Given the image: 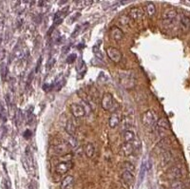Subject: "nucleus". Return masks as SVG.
I'll use <instances>...</instances> for the list:
<instances>
[{"label": "nucleus", "mask_w": 190, "mask_h": 189, "mask_svg": "<svg viewBox=\"0 0 190 189\" xmlns=\"http://www.w3.org/2000/svg\"><path fill=\"white\" fill-rule=\"evenodd\" d=\"M101 105H102V107L103 109L107 110V111H110V112H115L118 110L119 108V105L118 103L115 101L114 97L112 96L111 93H105L103 95V98H102V101H101Z\"/></svg>", "instance_id": "obj_1"}, {"label": "nucleus", "mask_w": 190, "mask_h": 189, "mask_svg": "<svg viewBox=\"0 0 190 189\" xmlns=\"http://www.w3.org/2000/svg\"><path fill=\"white\" fill-rule=\"evenodd\" d=\"M24 138L25 139H30L31 137V132L30 131V130H26L25 132H24Z\"/></svg>", "instance_id": "obj_34"}, {"label": "nucleus", "mask_w": 190, "mask_h": 189, "mask_svg": "<svg viewBox=\"0 0 190 189\" xmlns=\"http://www.w3.org/2000/svg\"><path fill=\"white\" fill-rule=\"evenodd\" d=\"M132 125V119L130 118H125L123 120V129L124 130H128V128Z\"/></svg>", "instance_id": "obj_28"}, {"label": "nucleus", "mask_w": 190, "mask_h": 189, "mask_svg": "<svg viewBox=\"0 0 190 189\" xmlns=\"http://www.w3.org/2000/svg\"><path fill=\"white\" fill-rule=\"evenodd\" d=\"M166 177L167 179H169L170 181H178L183 177V169L182 167L176 165V166H172L170 167L167 172H166Z\"/></svg>", "instance_id": "obj_5"}, {"label": "nucleus", "mask_w": 190, "mask_h": 189, "mask_svg": "<svg viewBox=\"0 0 190 189\" xmlns=\"http://www.w3.org/2000/svg\"><path fill=\"white\" fill-rule=\"evenodd\" d=\"M145 10H146V12H147L149 17H152L156 13V7H155V5L152 2L147 3V5L145 7Z\"/></svg>", "instance_id": "obj_25"}, {"label": "nucleus", "mask_w": 190, "mask_h": 189, "mask_svg": "<svg viewBox=\"0 0 190 189\" xmlns=\"http://www.w3.org/2000/svg\"><path fill=\"white\" fill-rule=\"evenodd\" d=\"M120 152L122 155H124L126 157L130 156L133 154V152H134V145L131 143H125L120 147Z\"/></svg>", "instance_id": "obj_13"}, {"label": "nucleus", "mask_w": 190, "mask_h": 189, "mask_svg": "<svg viewBox=\"0 0 190 189\" xmlns=\"http://www.w3.org/2000/svg\"><path fill=\"white\" fill-rule=\"evenodd\" d=\"M145 171H146V163H145V161H144V162L142 163V165H141V171H140V178H139L140 182L142 181V179H144Z\"/></svg>", "instance_id": "obj_29"}, {"label": "nucleus", "mask_w": 190, "mask_h": 189, "mask_svg": "<svg viewBox=\"0 0 190 189\" xmlns=\"http://www.w3.org/2000/svg\"><path fill=\"white\" fill-rule=\"evenodd\" d=\"M121 179L127 185H131L133 182H134V175L129 171H124L121 175Z\"/></svg>", "instance_id": "obj_17"}, {"label": "nucleus", "mask_w": 190, "mask_h": 189, "mask_svg": "<svg viewBox=\"0 0 190 189\" xmlns=\"http://www.w3.org/2000/svg\"><path fill=\"white\" fill-rule=\"evenodd\" d=\"M110 36H111V38H112L113 40H115V41L119 42V41L123 40L125 34H124L123 31H122L119 27L113 26V27L110 28Z\"/></svg>", "instance_id": "obj_11"}, {"label": "nucleus", "mask_w": 190, "mask_h": 189, "mask_svg": "<svg viewBox=\"0 0 190 189\" xmlns=\"http://www.w3.org/2000/svg\"><path fill=\"white\" fill-rule=\"evenodd\" d=\"M76 57H77V55H76L75 53H72V54H70V55H69V56H68V57H67V60H66V62H67L68 64H72V63L75 61Z\"/></svg>", "instance_id": "obj_31"}, {"label": "nucleus", "mask_w": 190, "mask_h": 189, "mask_svg": "<svg viewBox=\"0 0 190 189\" xmlns=\"http://www.w3.org/2000/svg\"><path fill=\"white\" fill-rule=\"evenodd\" d=\"M55 63V60H54V58H51V59H50V61H49V63H48V65H47V68L48 69H50L52 66H53V64Z\"/></svg>", "instance_id": "obj_36"}, {"label": "nucleus", "mask_w": 190, "mask_h": 189, "mask_svg": "<svg viewBox=\"0 0 190 189\" xmlns=\"http://www.w3.org/2000/svg\"><path fill=\"white\" fill-rule=\"evenodd\" d=\"M71 149L69 143L67 141H60L56 143L52 146V153L56 155H64L69 153V151Z\"/></svg>", "instance_id": "obj_4"}, {"label": "nucleus", "mask_w": 190, "mask_h": 189, "mask_svg": "<svg viewBox=\"0 0 190 189\" xmlns=\"http://www.w3.org/2000/svg\"><path fill=\"white\" fill-rule=\"evenodd\" d=\"M157 128L164 129V130L169 129V124H168L167 120H166L165 118H161V119H159L158 122H157Z\"/></svg>", "instance_id": "obj_23"}, {"label": "nucleus", "mask_w": 190, "mask_h": 189, "mask_svg": "<svg viewBox=\"0 0 190 189\" xmlns=\"http://www.w3.org/2000/svg\"><path fill=\"white\" fill-rule=\"evenodd\" d=\"M119 74H120L119 75L120 83L125 88L130 89L132 87H134L135 86L134 73L130 70H125V71H121Z\"/></svg>", "instance_id": "obj_2"}, {"label": "nucleus", "mask_w": 190, "mask_h": 189, "mask_svg": "<svg viewBox=\"0 0 190 189\" xmlns=\"http://www.w3.org/2000/svg\"><path fill=\"white\" fill-rule=\"evenodd\" d=\"M107 54L108 58L115 63H118L122 60V52L114 47H108L107 49Z\"/></svg>", "instance_id": "obj_7"}, {"label": "nucleus", "mask_w": 190, "mask_h": 189, "mask_svg": "<svg viewBox=\"0 0 190 189\" xmlns=\"http://www.w3.org/2000/svg\"><path fill=\"white\" fill-rule=\"evenodd\" d=\"M121 122H122V115H121V113L117 110L115 112H113L110 115L109 120H108V125L111 128H115L120 125Z\"/></svg>", "instance_id": "obj_10"}, {"label": "nucleus", "mask_w": 190, "mask_h": 189, "mask_svg": "<svg viewBox=\"0 0 190 189\" xmlns=\"http://www.w3.org/2000/svg\"><path fill=\"white\" fill-rule=\"evenodd\" d=\"M72 166H73L72 162H61L55 166V171L58 175H63L68 173L72 168Z\"/></svg>", "instance_id": "obj_8"}, {"label": "nucleus", "mask_w": 190, "mask_h": 189, "mask_svg": "<svg viewBox=\"0 0 190 189\" xmlns=\"http://www.w3.org/2000/svg\"><path fill=\"white\" fill-rule=\"evenodd\" d=\"M123 167H124V169H125V171H129V172H131V173L134 172V170H135L134 165H133V164H132L131 163H129V162H125V163H123Z\"/></svg>", "instance_id": "obj_27"}, {"label": "nucleus", "mask_w": 190, "mask_h": 189, "mask_svg": "<svg viewBox=\"0 0 190 189\" xmlns=\"http://www.w3.org/2000/svg\"><path fill=\"white\" fill-rule=\"evenodd\" d=\"M34 122H35V117H34V115H33V114H30L29 117H28V124H29V125H31V124H33Z\"/></svg>", "instance_id": "obj_33"}, {"label": "nucleus", "mask_w": 190, "mask_h": 189, "mask_svg": "<svg viewBox=\"0 0 190 189\" xmlns=\"http://www.w3.org/2000/svg\"><path fill=\"white\" fill-rule=\"evenodd\" d=\"M158 120V116L153 109L146 110L142 117V122L146 127H153L155 125H157Z\"/></svg>", "instance_id": "obj_3"}, {"label": "nucleus", "mask_w": 190, "mask_h": 189, "mask_svg": "<svg viewBox=\"0 0 190 189\" xmlns=\"http://www.w3.org/2000/svg\"><path fill=\"white\" fill-rule=\"evenodd\" d=\"M177 12L173 9H170V10H167L164 12L163 14V22L164 24L167 25V26H170L174 23V21L176 20L177 18Z\"/></svg>", "instance_id": "obj_6"}, {"label": "nucleus", "mask_w": 190, "mask_h": 189, "mask_svg": "<svg viewBox=\"0 0 190 189\" xmlns=\"http://www.w3.org/2000/svg\"><path fill=\"white\" fill-rule=\"evenodd\" d=\"M68 143H69V146L71 147V148H75L76 146L78 145V142L76 141V139H74V137H70V140L69 141H67Z\"/></svg>", "instance_id": "obj_32"}, {"label": "nucleus", "mask_w": 190, "mask_h": 189, "mask_svg": "<svg viewBox=\"0 0 190 189\" xmlns=\"http://www.w3.org/2000/svg\"><path fill=\"white\" fill-rule=\"evenodd\" d=\"M172 159H173V154H172V152H171V151H169V150L164 151V152L163 153V155H162V160H161L162 165H163V166L167 165L171 161H172Z\"/></svg>", "instance_id": "obj_18"}, {"label": "nucleus", "mask_w": 190, "mask_h": 189, "mask_svg": "<svg viewBox=\"0 0 190 189\" xmlns=\"http://www.w3.org/2000/svg\"><path fill=\"white\" fill-rule=\"evenodd\" d=\"M74 178L70 175L65 177L61 182V189H71L74 184Z\"/></svg>", "instance_id": "obj_16"}, {"label": "nucleus", "mask_w": 190, "mask_h": 189, "mask_svg": "<svg viewBox=\"0 0 190 189\" xmlns=\"http://www.w3.org/2000/svg\"><path fill=\"white\" fill-rule=\"evenodd\" d=\"M65 129H66V132L70 137H74V135L76 133V125H75L74 121L69 119L66 124Z\"/></svg>", "instance_id": "obj_15"}, {"label": "nucleus", "mask_w": 190, "mask_h": 189, "mask_svg": "<svg viewBox=\"0 0 190 189\" xmlns=\"http://www.w3.org/2000/svg\"><path fill=\"white\" fill-rule=\"evenodd\" d=\"M33 77H34V71H32V72L30 74V77L28 78V84H31V80L33 79Z\"/></svg>", "instance_id": "obj_37"}, {"label": "nucleus", "mask_w": 190, "mask_h": 189, "mask_svg": "<svg viewBox=\"0 0 190 189\" xmlns=\"http://www.w3.org/2000/svg\"><path fill=\"white\" fill-rule=\"evenodd\" d=\"M4 56H5V52H4V50H0V60H3Z\"/></svg>", "instance_id": "obj_39"}, {"label": "nucleus", "mask_w": 190, "mask_h": 189, "mask_svg": "<svg viewBox=\"0 0 190 189\" xmlns=\"http://www.w3.org/2000/svg\"><path fill=\"white\" fill-rule=\"evenodd\" d=\"M119 22H120L122 25H124V26L128 25V24H129V16H128V15H126V14L122 15V16L119 18Z\"/></svg>", "instance_id": "obj_30"}, {"label": "nucleus", "mask_w": 190, "mask_h": 189, "mask_svg": "<svg viewBox=\"0 0 190 189\" xmlns=\"http://www.w3.org/2000/svg\"><path fill=\"white\" fill-rule=\"evenodd\" d=\"M65 10H66V9H65ZM65 10L60 11V12H56V14L54 15V25H58V24H60V23L63 21L64 17H65V13H64Z\"/></svg>", "instance_id": "obj_24"}, {"label": "nucleus", "mask_w": 190, "mask_h": 189, "mask_svg": "<svg viewBox=\"0 0 190 189\" xmlns=\"http://www.w3.org/2000/svg\"><path fill=\"white\" fill-rule=\"evenodd\" d=\"M128 16L134 21L140 20L144 16V10L142 8H131L128 12Z\"/></svg>", "instance_id": "obj_12"}, {"label": "nucleus", "mask_w": 190, "mask_h": 189, "mask_svg": "<svg viewBox=\"0 0 190 189\" xmlns=\"http://www.w3.org/2000/svg\"><path fill=\"white\" fill-rule=\"evenodd\" d=\"M1 73H2V77L5 78V75L7 73V67L5 65H2V69H1Z\"/></svg>", "instance_id": "obj_35"}, {"label": "nucleus", "mask_w": 190, "mask_h": 189, "mask_svg": "<svg viewBox=\"0 0 190 189\" xmlns=\"http://www.w3.org/2000/svg\"><path fill=\"white\" fill-rule=\"evenodd\" d=\"M70 112L71 114L75 117V118H82L86 115V110L84 108V106L78 105V104H72L69 106Z\"/></svg>", "instance_id": "obj_9"}, {"label": "nucleus", "mask_w": 190, "mask_h": 189, "mask_svg": "<svg viewBox=\"0 0 190 189\" xmlns=\"http://www.w3.org/2000/svg\"><path fill=\"white\" fill-rule=\"evenodd\" d=\"M41 60H42V58L40 57V58H39V60H38L37 66H36V69H35V71H36V72H37L38 70H39V69H40V65H41Z\"/></svg>", "instance_id": "obj_38"}, {"label": "nucleus", "mask_w": 190, "mask_h": 189, "mask_svg": "<svg viewBox=\"0 0 190 189\" xmlns=\"http://www.w3.org/2000/svg\"><path fill=\"white\" fill-rule=\"evenodd\" d=\"M180 27L183 32L186 33L190 30V17L187 15H183L181 17V21H180Z\"/></svg>", "instance_id": "obj_14"}, {"label": "nucleus", "mask_w": 190, "mask_h": 189, "mask_svg": "<svg viewBox=\"0 0 190 189\" xmlns=\"http://www.w3.org/2000/svg\"><path fill=\"white\" fill-rule=\"evenodd\" d=\"M43 89H44V90H46V91H49L50 87H49L48 85H45V86H43Z\"/></svg>", "instance_id": "obj_40"}, {"label": "nucleus", "mask_w": 190, "mask_h": 189, "mask_svg": "<svg viewBox=\"0 0 190 189\" xmlns=\"http://www.w3.org/2000/svg\"><path fill=\"white\" fill-rule=\"evenodd\" d=\"M83 150H84V153L86 154V156H87L88 158H92L93 155H94V153H95L94 145H93L91 143H88V144L84 146Z\"/></svg>", "instance_id": "obj_20"}, {"label": "nucleus", "mask_w": 190, "mask_h": 189, "mask_svg": "<svg viewBox=\"0 0 190 189\" xmlns=\"http://www.w3.org/2000/svg\"><path fill=\"white\" fill-rule=\"evenodd\" d=\"M169 144H170V141H169V139L168 138H164V139H163V140H161L159 143H158V144H157V148H159L161 151H166L167 150V147L169 146Z\"/></svg>", "instance_id": "obj_22"}, {"label": "nucleus", "mask_w": 190, "mask_h": 189, "mask_svg": "<svg viewBox=\"0 0 190 189\" xmlns=\"http://www.w3.org/2000/svg\"><path fill=\"white\" fill-rule=\"evenodd\" d=\"M0 118L3 122H6L7 121V112H6V109H5V106H3V104L0 102Z\"/></svg>", "instance_id": "obj_26"}, {"label": "nucleus", "mask_w": 190, "mask_h": 189, "mask_svg": "<svg viewBox=\"0 0 190 189\" xmlns=\"http://www.w3.org/2000/svg\"><path fill=\"white\" fill-rule=\"evenodd\" d=\"M188 185L185 182L183 181H173L172 182L170 183V189H187Z\"/></svg>", "instance_id": "obj_19"}, {"label": "nucleus", "mask_w": 190, "mask_h": 189, "mask_svg": "<svg viewBox=\"0 0 190 189\" xmlns=\"http://www.w3.org/2000/svg\"><path fill=\"white\" fill-rule=\"evenodd\" d=\"M123 139L125 140V143H132L135 140V134L134 132L131 130H124L123 132Z\"/></svg>", "instance_id": "obj_21"}]
</instances>
